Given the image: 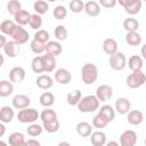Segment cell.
<instances>
[{"mask_svg":"<svg viewBox=\"0 0 146 146\" xmlns=\"http://www.w3.org/2000/svg\"><path fill=\"white\" fill-rule=\"evenodd\" d=\"M99 103L100 102L96 95H87L81 98L76 106L81 113H91L99 108Z\"/></svg>","mask_w":146,"mask_h":146,"instance_id":"6da1fadb","label":"cell"},{"mask_svg":"<svg viewBox=\"0 0 146 146\" xmlns=\"http://www.w3.org/2000/svg\"><path fill=\"white\" fill-rule=\"evenodd\" d=\"M81 79L82 82L87 86L92 84L98 79V68L92 63H86L81 68Z\"/></svg>","mask_w":146,"mask_h":146,"instance_id":"7a4b0ae2","label":"cell"},{"mask_svg":"<svg viewBox=\"0 0 146 146\" xmlns=\"http://www.w3.org/2000/svg\"><path fill=\"white\" fill-rule=\"evenodd\" d=\"M38 119H40V113L33 107H25L19 110L17 114V120L21 123H33Z\"/></svg>","mask_w":146,"mask_h":146,"instance_id":"3957f363","label":"cell"},{"mask_svg":"<svg viewBox=\"0 0 146 146\" xmlns=\"http://www.w3.org/2000/svg\"><path fill=\"white\" fill-rule=\"evenodd\" d=\"M145 82H146V75H145V73H143L141 70L132 71V73H130L127 76V80H125L127 86L131 89L140 88Z\"/></svg>","mask_w":146,"mask_h":146,"instance_id":"277c9868","label":"cell"},{"mask_svg":"<svg viewBox=\"0 0 146 146\" xmlns=\"http://www.w3.org/2000/svg\"><path fill=\"white\" fill-rule=\"evenodd\" d=\"M110 66L114 71H122L127 66V58L123 52L116 51L110 56Z\"/></svg>","mask_w":146,"mask_h":146,"instance_id":"5b68a950","label":"cell"},{"mask_svg":"<svg viewBox=\"0 0 146 146\" xmlns=\"http://www.w3.org/2000/svg\"><path fill=\"white\" fill-rule=\"evenodd\" d=\"M129 15H136L141 9V0H116Z\"/></svg>","mask_w":146,"mask_h":146,"instance_id":"8992f818","label":"cell"},{"mask_svg":"<svg viewBox=\"0 0 146 146\" xmlns=\"http://www.w3.org/2000/svg\"><path fill=\"white\" fill-rule=\"evenodd\" d=\"M96 96L99 99V102L106 103L113 96V88L111 86H108V84H100L96 89Z\"/></svg>","mask_w":146,"mask_h":146,"instance_id":"52a82bcc","label":"cell"},{"mask_svg":"<svg viewBox=\"0 0 146 146\" xmlns=\"http://www.w3.org/2000/svg\"><path fill=\"white\" fill-rule=\"evenodd\" d=\"M137 144V133L133 130H125L120 136L121 146H135Z\"/></svg>","mask_w":146,"mask_h":146,"instance_id":"ba28073f","label":"cell"},{"mask_svg":"<svg viewBox=\"0 0 146 146\" xmlns=\"http://www.w3.org/2000/svg\"><path fill=\"white\" fill-rule=\"evenodd\" d=\"M11 38H13V40L18 42L19 44H24V43H26L29 41L30 34L22 25H17V27L15 29V31L11 34Z\"/></svg>","mask_w":146,"mask_h":146,"instance_id":"9c48e42d","label":"cell"},{"mask_svg":"<svg viewBox=\"0 0 146 146\" xmlns=\"http://www.w3.org/2000/svg\"><path fill=\"white\" fill-rule=\"evenodd\" d=\"M114 108H115V112L121 114V115H124V114H128L130 108H131V103L128 98L125 97H120L115 100V104H114Z\"/></svg>","mask_w":146,"mask_h":146,"instance_id":"30bf717a","label":"cell"},{"mask_svg":"<svg viewBox=\"0 0 146 146\" xmlns=\"http://www.w3.org/2000/svg\"><path fill=\"white\" fill-rule=\"evenodd\" d=\"M5 54L10 57V58H15L18 56L19 51H21V44L18 42H16L15 40H10V41H7L6 46L2 48Z\"/></svg>","mask_w":146,"mask_h":146,"instance_id":"8fae6325","label":"cell"},{"mask_svg":"<svg viewBox=\"0 0 146 146\" xmlns=\"http://www.w3.org/2000/svg\"><path fill=\"white\" fill-rule=\"evenodd\" d=\"M26 72L21 66H15L9 71V80L13 83H21L25 79Z\"/></svg>","mask_w":146,"mask_h":146,"instance_id":"7c38bea8","label":"cell"},{"mask_svg":"<svg viewBox=\"0 0 146 146\" xmlns=\"http://www.w3.org/2000/svg\"><path fill=\"white\" fill-rule=\"evenodd\" d=\"M30 103H31L30 97H27L26 95H23V94L16 95L13 98V100H11L13 107L16 108V110H23L25 107H29L30 106Z\"/></svg>","mask_w":146,"mask_h":146,"instance_id":"4fadbf2b","label":"cell"},{"mask_svg":"<svg viewBox=\"0 0 146 146\" xmlns=\"http://www.w3.org/2000/svg\"><path fill=\"white\" fill-rule=\"evenodd\" d=\"M55 80L59 84H68L72 80V75L66 68H58L55 72Z\"/></svg>","mask_w":146,"mask_h":146,"instance_id":"5bb4252c","label":"cell"},{"mask_svg":"<svg viewBox=\"0 0 146 146\" xmlns=\"http://www.w3.org/2000/svg\"><path fill=\"white\" fill-rule=\"evenodd\" d=\"M127 120L131 125H139L144 121V114L139 110H130Z\"/></svg>","mask_w":146,"mask_h":146,"instance_id":"9a60e30c","label":"cell"},{"mask_svg":"<svg viewBox=\"0 0 146 146\" xmlns=\"http://www.w3.org/2000/svg\"><path fill=\"white\" fill-rule=\"evenodd\" d=\"M36 86L42 90H48L54 84V79L48 74H41L36 78Z\"/></svg>","mask_w":146,"mask_h":146,"instance_id":"2e32d148","label":"cell"},{"mask_svg":"<svg viewBox=\"0 0 146 146\" xmlns=\"http://www.w3.org/2000/svg\"><path fill=\"white\" fill-rule=\"evenodd\" d=\"M84 11L90 17H97L100 14V5L96 1H87L84 3Z\"/></svg>","mask_w":146,"mask_h":146,"instance_id":"e0dca14e","label":"cell"},{"mask_svg":"<svg viewBox=\"0 0 146 146\" xmlns=\"http://www.w3.org/2000/svg\"><path fill=\"white\" fill-rule=\"evenodd\" d=\"M8 144L10 146H24V145H26V140L22 132L16 131V132H13L9 135Z\"/></svg>","mask_w":146,"mask_h":146,"instance_id":"ac0fdd59","label":"cell"},{"mask_svg":"<svg viewBox=\"0 0 146 146\" xmlns=\"http://www.w3.org/2000/svg\"><path fill=\"white\" fill-rule=\"evenodd\" d=\"M90 143L94 146H104V145H106V135H105V132H103L100 130L91 132Z\"/></svg>","mask_w":146,"mask_h":146,"instance_id":"d6986e66","label":"cell"},{"mask_svg":"<svg viewBox=\"0 0 146 146\" xmlns=\"http://www.w3.org/2000/svg\"><path fill=\"white\" fill-rule=\"evenodd\" d=\"M17 25L18 24L16 22L10 21V19H6V21H2L1 22V24H0V31H1L2 34L11 36V34L15 31V29L17 27Z\"/></svg>","mask_w":146,"mask_h":146,"instance_id":"ffe728a7","label":"cell"},{"mask_svg":"<svg viewBox=\"0 0 146 146\" xmlns=\"http://www.w3.org/2000/svg\"><path fill=\"white\" fill-rule=\"evenodd\" d=\"M103 50L105 51V54L107 55H113L117 51V42L115 39L113 38H107L104 40L103 42Z\"/></svg>","mask_w":146,"mask_h":146,"instance_id":"44dd1931","label":"cell"},{"mask_svg":"<svg viewBox=\"0 0 146 146\" xmlns=\"http://www.w3.org/2000/svg\"><path fill=\"white\" fill-rule=\"evenodd\" d=\"M98 113L102 114V115L108 121V123H110V122H112V121L114 120L116 112H115V108H114V107H112V106L108 105V104H105V105L100 106V108H98Z\"/></svg>","mask_w":146,"mask_h":146,"instance_id":"7402d4cb","label":"cell"},{"mask_svg":"<svg viewBox=\"0 0 146 146\" xmlns=\"http://www.w3.org/2000/svg\"><path fill=\"white\" fill-rule=\"evenodd\" d=\"M15 116L14 110L10 106H2L0 108V121L3 123H9Z\"/></svg>","mask_w":146,"mask_h":146,"instance_id":"603a6c76","label":"cell"},{"mask_svg":"<svg viewBox=\"0 0 146 146\" xmlns=\"http://www.w3.org/2000/svg\"><path fill=\"white\" fill-rule=\"evenodd\" d=\"M76 132L81 137H90L92 132V125L87 121H81L76 124Z\"/></svg>","mask_w":146,"mask_h":146,"instance_id":"cb8c5ba5","label":"cell"},{"mask_svg":"<svg viewBox=\"0 0 146 146\" xmlns=\"http://www.w3.org/2000/svg\"><path fill=\"white\" fill-rule=\"evenodd\" d=\"M63 51V47L59 41H49L46 44V52L51 54L52 56H59Z\"/></svg>","mask_w":146,"mask_h":146,"instance_id":"d4e9b609","label":"cell"},{"mask_svg":"<svg viewBox=\"0 0 146 146\" xmlns=\"http://www.w3.org/2000/svg\"><path fill=\"white\" fill-rule=\"evenodd\" d=\"M42 58H43V63H44V71L48 73L55 71L56 65H57L55 56H52L49 52H46L44 55H42Z\"/></svg>","mask_w":146,"mask_h":146,"instance_id":"484cf974","label":"cell"},{"mask_svg":"<svg viewBox=\"0 0 146 146\" xmlns=\"http://www.w3.org/2000/svg\"><path fill=\"white\" fill-rule=\"evenodd\" d=\"M144 65V58L138 55H133L128 59V66L131 71H139L143 68Z\"/></svg>","mask_w":146,"mask_h":146,"instance_id":"4316f807","label":"cell"},{"mask_svg":"<svg viewBox=\"0 0 146 146\" xmlns=\"http://www.w3.org/2000/svg\"><path fill=\"white\" fill-rule=\"evenodd\" d=\"M39 102H40V105L43 107H51L55 103V96L50 91H44L41 94Z\"/></svg>","mask_w":146,"mask_h":146,"instance_id":"83f0119b","label":"cell"},{"mask_svg":"<svg viewBox=\"0 0 146 146\" xmlns=\"http://www.w3.org/2000/svg\"><path fill=\"white\" fill-rule=\"evenodd\" d=\"M14 92V84L9 80H2L0 82V96L1 97H7L10 96Z\"/></svg>","mask_w":146,"mask_h":146,"instance_id":"f1b7e54d","label":"cell"},{"mask_svg":"<svg viewBox=\"0 0 146 146\" xmlns=\"http://www.w3.org/2000/svg\"><path fill=\"white\" fill-rule=\"evenodd\" d=\"M30 17H31V14H30L27 10H25V9L19 10V11L14 16L15 22H16L18 25H22V26H24V25L29 24Z\"/></svg>","mask_w":146,"mask_h":146,"instance_id":"f546056e","label":"cell"},{"mask_svg":"<svg viewBox=\"0 0 146 146\" xmlns=\"http://www.w3.org/2000/svg\"><path fill=\"white\" fill-rule=\"evenodd\" d=\"M125 42L129 44V46H139L141 43V35L135 31V32H127V35H125Z\"/></svg>","mask_w":146,"mask_h":146,"instance_id":"4dcf8cb0","label":"cell"},{"mask_svg":"<svg viewBox=\"0 0 146 146\" xmlns=\"http://www.w3.org/2000/svg\"><path fill=\"white\" fill-rule=\"evenodd\" d=\"M31 68L34 73H43L44 71V63L42 56H35L31 62Z\"/></svg>","mask_w":146,"mask_h":146,"instance_id":"1f68e13d","label":"cell"},{"mask_svg":"<svg viewBox=\"0 0 146 146\" xmlns=\"http://www.w3.org/2000/svg\"><path fill=\"white\" fill-rule=\"evenodd\" d=\"M81 98H82V94H81L80 90L76 89V90L70 91V92L67 94V96H66V102H67V104L71 105V106H76V105L79 104V102L81 100Z\"/></svg>","mask_w":146,"mask_h":146,"instance_id":"d6a6232c","label":"cell"},{"mask_svg":"<svg viewBox=\"0 0 146 146\" xmlns=\"http://www.w3.org/2000/svg\"><path fill=\"white\" fill-rule=\"evenodd\" d=\"M40 120L42 121V123L57 120V113L54 110H51L50 107H46V110H43L40 113Z\"/></svg>","mask_w":146,"mask_h":146,"instance_id":"836d02e7","label":"cell"},{"mask_svg":"<svg viewBox=\"0 0 146 146\" xmlns=\"http://www.w3.org/2000/svg\"><path fill=\"white\" fill-rule=\"evenodd\" d=\"M33 9L36 14L39 15H44L48 9H49V5H48V1L46 0H36L33 5Z\"/></svg>","mask_w":146,"mask_h":146,"instance_id":"e575fe53","label":"cell"},{"mask_svg":"<svg viewBox=\"0 0 146 146\" xmlns=\"http://www.w3.org/2000/svg\"><path fill=\"white\" fill-rule=\"evenodd\" d=\"M139 27V22L136 18H125L123 21V29L127 32H135Z\"/></svg>","mask_w":146,"mask_h":146,"instance_id":"d590c367","label":"cell"},{"mask_svg":"<svg viewBox=\"0 0 146 146\" xmlns=\"http://www.w3.org/2000/svg\"><path fill=\"white\" fill-rule=\"evenodd\" d=\"M42 130H43V125H40L35 122L33 123H30V125L26 128V132L29 136L31 137H38L42 133Z\"/></svg>","mask_w":146,"mask_h":146,"instance_id":"8d00e7d4","label":"cell"},{"mask_svg":"<svg viewBox=\"0 0 146 146\" xmlns=\"http://www.w3.org/2000/svg\"><path fill=\"white\" fill-rule=\"evenodd\" d=\"M29 25L32 30H40V27L42 26V17L39 14H31L30 21H29Z\"/></svg>","mask_w":146,"mask_h":146,"instance_id":"74e56055","label":"cell"},{"mask_svg":"<svg viewBox=\"0 0 146 146\" xmlns=\"http://www.w3.org/2000/svg\"><path fill=\"white\" fill-rule=\"evenodd\" d=\"M46 44H47V43H43V42H41V41H38V40L33 39V40L31 41V43H30V47H31V50H32L34 54L40 55V54H42V52L46 51Z\"/></svg>","mask_w":146,"mask_h":146,"instance_id":"f35d334b","label":"cell"},{"mask_svg":"<svg viewBox=\"0 0 146 146\" xmlns=\"http://www.w3.org/2000/svg\"><path fill=\"white\" fill-rule=\"evenodd\" d=\"M19 10H22V3L18 0H9L7 3V11L15 16Z\"/></svg>","mask_w":146,"mask_h":146,"instance_id":"ab89813d","label":"cell"},{"mask_svg":"<svg viewBox=\"0 0 146 146\" xmlns=\"http://www.w3.org/2000/svg\"><path fill=\"white\" fill-rule=\"evenodd\" d=\"M107 124H108V121L102 114H99V113L96 116H94V119H92V127L96 128V129H98V130L105 128Z\"/></svg>","mask_w":146,"mask_h":146,"instance_id":"60d3db41","label":"cell"},{"mask_svg":"<svg viewBox=\"0 0 146 146\" xmlns=\"http://www.w3.org/2000/svg\"><path fill=\"white\" fill-rule=\"evenodd\" d=\"M54 33H55V38L57 39V41L66 40L67 39V34H68V32H67V30H66V27L64 25L56 26L55 30H54Z\"/></svg>","mask_w":146,"mask_h":146,"instance_id":"b9f144b4","label":"cell"},{"mask_svg":"<svg viewBox=\"0 0 146 146\" xmlns=\"http://www.w3.org/2000/svg\"><path fill=\"white\" fill-rule=\"evenodd\" d=\"M42 125H43V130H46L49 133L57 132L60 128V124H59L58 120H54V121H50V122H43Z\"/></svg>","mask_w":146,"mask_h":146,"instance_id":"7bdbcfd3","label":"cell"},{"mask_svg":"<svg viewBox=\"0 0 146 146\" xmlns=\"http://www.w3.org/2000/svg\"><path fill=\"white\" fill-rule=\"evenodd\" d=\"M70 10L74 14H79L82 10H84V2L82 0H71L68 3Z\"/></svg>","mask_w":146,"mask_h":146,"instance_id":"ee69618b","label":"cell"},{"mask_svg":"<svg viewBox=\"0 0 146 146\" xmlns=\"http://www.w3.org/2000/svg\"><path fill=\"white\" fill-rule=\"evenodd\" d=\"M52 15H54V17L56 18V19H58V21H62V19H64L66 16H67V9L64 7V6H56L55 8H54V11H52Z\"/></svg>","mask_w":146,"mask_h":146,"instance_id":"f6af8a7d","label":"cell"},{"mask_svg":"<svg viewBox=\"0 0 146 146\" xmlns=\"http://www.w3.org/2000/svg\"><path fill=\"white\" fill-rule=\"evenodd\" d=\"M49 38H50L49 32L46 31V30H41L40 29V30H36V32L34 33V38L33 39H35L38 41H41L43 43H47V42H49Z\"/></svg>","mask_w":146,"mask_h":146,"instance_id":"bcb514c9","label":"cell"},{"mask_svg":"<svg viewBox=\"0 0 146 146\" xmlns=\"http://www.w3.org/2000/svg\"><path fill=\"white\" fill-rule=\"evenodd\" d=\"M117 1L116 0H99V5L104 8H107V9H112L116 6Z\"/></svg>","mask_w":146,"mask_h":146,"instance_id":"7dc6e473","label":"cell"},{"mask_svg":"<svg viewBox=\"0 0 146 146\" xmlns=\"http://www.w3.org/2000/svg\"><path fill=\"white\" fill-rule=\"evenodd\" d=\"M26 145H34V146H40V141H38L36 139H33V138H31V139L26 140Z\"/></svg>","mask_w":146,"mask_h":146,"instance_id":"c3c4849f","label":"cell"},{"mask_svg":"<svg viewBox=\"0 0 146 146\" xmlns=\"http://www.w3.org/2000/svg\"><path fill=\"white\" fill-rule=\"evenodd\" d=\"M6 43H7L6 36H5V34H1V35H0V47L3 48V47L6 46Z\"/></svg>","mask_w":146,"mask_h":146,"instance_id":"681fc988","label":"cell"},{"mask_svg":"<svg viewBox=\"0 0 146 146\" xmlns=\"http://www.w3.org/2000/svg\"><path fill=\"white\" fill-rule=\"evenodd\" d=\"M5 131H6V127H5V123L1 122L0 123V137H2L5 135Z\"/></svg>","mask_w":146,"mask_h":146,"instance_id":"f907efd6","label":"cell"},{"mask_svg":"<svg viewBox=\"0 0 146 146\" xmlns=\"http://www.w3.org/2000/svg\"><path fill=\"white\" fill-rule=\"evenodd\" d=\"M140 52H141V57L146 60V43L141 47V49H140Z\"/></svg>","mask_w":146,"mask_h":146,"instance_id":"816d5d0a","label":"cell"},{"mask_svg":"<svg viewBox=\"0 0 146 146\" xmlns=\"http://www.w3.org/2000/svg\"><path fill=\"white\" fill-rule=\"evenodd\" d=\"M108 146H111V145H115V146H119V143L117 141H108V143H106Z\"/></svg>","mask_w":146,"mask_h":146,"instance_id":"f5cc1de1","label":"cell"},{"mask_svg":"<svg viewBox=\"0 0 146 146\" xmlns=\"http://www.w3.org/2000/svg\"><path fill=\"white\" fill-rule=\"evenodd\" d=\"M46 1H48V2H55V1H57V0H46Z\"/></svg>","mask_w":146,"mask_h":146,"instance_id":"db71d44e","label":"cell"},{"mask_svg":"<svg viewBox=\"0 0 146 146\" xmlns=\"http://www.w3.org/2000/svg\"><path fill=\"white\" fill-rule=\"evenodd\" d=\"M145 145H146V138H145Z\"/></svg>","mask_w":146,"mask_h":146,"instance_id":"11a10c76","label":"cell"},{"mask_svg":"<svg viewBox=\"0 0 146 146\" xmlns=\"http://www.w3.org/2000/svg\"><path fill=\"white\" fill-rule=\"evenodd\" d=\"M144 1H145V3H146V0H144Z\"/></svg>","mask_w":146,"mask_h":146,"instance_id":"9f6ffc18","label":"cell"},{"mask_svg":"<svg viewBox=\"0 0 146 146\" xmlns=\"http://www.w3.org/2000/svg\"><path fill=\"white\" fill-rule=\"evenodd\" d=\"M62 1H65V0H62Z\"/></svg>","mask_w":146,"mask_h":146,"instance_id":"6f0895ef","label":"cell"}]
</instances>
